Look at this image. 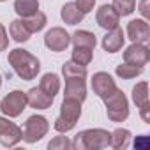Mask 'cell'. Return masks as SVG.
<instances>
[{
  "label": "cell",
  "mask_w": 150,
  "mask_h": 150,
  "mask_svg": "<svg viewBox=\"0 0 150 150\" xmlns=\"http://www.w3.org/2000/svg\"><path fill=\"white\" fill-rule=\"evenodd\" d=\"M20 141H21V129L14 122H9V118L0 117V143H2V146L9 148L18 145Z\"/></svg>",
  "instance_id": "cell-9"
},
{
  "label": "cell",
  "mask_w": 150,
  "mask_h": 150,
  "mask_svg": "<svg viewBox=\"0 0 150 150\" xmlns=\"http://www.w3.org/2000/svg\"><path fill=\"white\" fill-rule=\"evenodd\" d=\"M14 11L20 18L32 16L39 11V0H16L14 2Z\"/></svg>",
  "instance_id": "cell-21"
},
{
  "label": "cell",
  "mask_w": 150,
  "mask_h": 150,
  "mask_svg": "<svg viewBox=\"0 0 150 150\" xmlns=\"http://www.w3.org/2000/svg\"><path fill=\"white\" fill-rule=\"evenodd\" d=\"M7 46H9V37H7V30H6V27L0 23V51H4V50H7Z\"/></svg>",
  "instance_id": "cell-30"
},
{
  "label": "cell",
  "mask_w": 150,
  "mask_h": 150,
  "mask_svg": "<svg viewBox=\"0 0 150 150\" xmlns=\"http://www.w3.org/2000/svg\"><path fill=\"white\" fill-rule=\"evenodd\" d=\"M117 76L122 78V80H132L136 76H139V74L143 72V67H136V65H131V64H120L117 65Z\"/></svg>",
  "instance_id": "cell-25"
},
{
  "label": "cell",
  "mask_w": 150,
  "mask_h": 150,
  "mask_svg": "<svg viewBox=\"0 0 150 150\" xmlns=\"http://www.w3.org/2000/svg\"><path fill=\"white\" fill-rule=\"evenodd\" d=\"M74 4L78 6V9H80L83 14H87V13H90V11L94 9V6H96V0H76Z\"/></svg>",
  "instance_id": "cell-29"
},
{
  "label": "cell",
  "mask_w": 150,
  "mask_h": 150,
  "mask_svg": "<svg viewBox=\"0 0 150 150\" xmlns=\"http://www.w3.org/2000/svg\"><path fill=\"white\" fill-rule=\"evenodd\" d=\"M117 88H118V87H117L115 80L110 76L108 72L99 71V72L94 74V78H92V90H94V94H96L97 97H101L103 101H104L106 97H110Z\"/></svg>",
  "instance_id": "cell-8"
},
{
  "label": "cell",
  "mask_w": 150,
  "mask_h": 150,
  "mask_svg": "<svg viewBox=\"0 0 150 150\" xmlns=\"http://www.w3.org/2000/svg\"><path fill=\"white\" fill-rule=\"evenodd\" d=\"M48 148L50 150H67V148H72V141L67 136H55L48 143Z\"/></svg>",
  "instance_id": "cell-28"
},
{
  "label": "cell",
  "mask_w": 150,
  "mask_h": 150,
  "mask_svg": "<svg viewBox=\"0 0 150 150\" xmlns=\"http://www.w3.org/2000/svg\"><path fill=\"white\" fill-rule=\"evenodd\" d=\"M0 87H2V76H0Z\"/></svg>",
  "instance_id": "cell-34"
},
{
  "label": "cell",
  "mask_w": 150,
  "mask_h": 150,
  "mask_svg": "<svg viewBox=\"0 0 150 150\" xmlns=\"http://www.w3.org/2000/svg\"><path fill=\"white\" fill-rule=\"evenodd\" d=\"M139 115H141V118H143L145 124H150V103L139 106Z\"/></svg>",
  "instance_id": "cell-31"
},
{
  "label": "cell",
  "mask_w": 150,
  "mask_h": 150,
  "mask_svg": "<svg viewBox=\"0 0 150 150\" xmlns=\"http://www.w3.org/2000/svg\"><path fill=\"white\" fill-rule=\"evenodd\" d=\"M71 44V35L65 32V28L62 27H53L51 30L46 32L44 35V46L55 53H60V51H65L67 46Z\"/></svg>",
  "instance_id": "cell-7"
},
{
  "label": "cell",
  "mask_w": 150,
  "mask_h": 150,
  "mask_svg": "<svg viewBox=\"0 0 150 150\" xmlns=\"http://www.w3.org/2000/svg\"><path fill=\"white\" fill-rule=\"evenodd\" d=\"M80 117H81V103L74 99H64L60 106V115L57 117L53 127L58 132H69L78 124Z\"/></svg>",
  "instance_id": "cell-3"
},
{
  "label": "cell",
  "mask_w": 150,
  "mask_h": 150,
  "mask_svg": "<svg viewBox=\"0 0 150 150\" xmlns=\"http://www.w3.org/2000/svg\"><path fill=\"white\" fill-rule=\"evenodd\" d=\"M28 101H27V94L21 92V90H13L9 92L2 103H0V110H2V113L9 118H16L23 113V110L27 108Z\"/></svg>",
  "instance_id": "cell-6"
},
{
  "label": "cell",
  "mask_w": 150,
  "mask_h": 150,
  "mask_svg": "<svg viewBox=\"0 0 150 150\" xmlns=\"http://www.w3.org/2000/svg\"><path fill=\"white\" fill-rule=\"evenodd\" d=\"M134 148L146 150V148H148V138H146V136H139V138H136V141H134Z\"/></svg>",
  "instance_id": "cell-32"
},
{
  "label": "cell",
  "mask_w": 150,
  "mask_h": 150,
  "mask_svg": "<svg viewBox=\"0 0 150 150\" xmlns=\"http://www.w3.org/2000/svg\"><path fill=\"white\" fill-rule=\"evenodd\" d=\"M150 60V50L146 44H138L132 42L125 51H124V62L136 65V67H143L146 65V62Z\"/></svg>",
  "instance_id": "cell-10"
},
{
  "label": "cell",
  "mask_w": 150,
  "mask_h": 150,
  "mask_svg": "<svg viewBox=\"0 0 150 150\" xmlns=\"http://www.w3.org/2000/svg\"><path fill=\"white\" fill-rule=\"evenodd\" d=\"M50 131V124L42 115H32L27 118L23 129H21V139L25 143H37L42 139Z\"/></svg>",
  "instance_id": "cell-5"
},
{
  "label": "cell",
  "mask_w": 150,
  "mask_h": 150,
  "mask_svg": "<svg viewBox=\"0 0 150 150\" xmlns=\"http://www.w3.org/2000/svg\"><path fill=\"white\" fill-rule=\"evenodd\" d=\"M132 101L138 108L148 103V83L146 81L136 83V87L132 88Z\"/></svg>",
  "instance_id": "cell-26"
},
{
  "label": "cell",
  "mask_w": 150,
  "mask_h": 150,
  "mask_svg": "<svg viewBox=\"0 0 150 150\" xmlns=\"http://www.w3.org/2000/svg\"><path fill=\"white\" fill-rule=\"evenodd\" d=\"M127 35L132 42L148 44L150 41V27L146 20H132L127 23Z\"/></svg>",
  "instance_id": "cell-11"
},
{
  "label": "cell",
  "mask_w": 150,
  "mask_h": 150,
  "mask_svg": "<svg viewBox=\"0 0 150 150\" xmlns=\"http://www.w3.org/2000/svg\"><path fill=\"white\" fill-rule=\"evenodd\" d=\"M39 88L44 90L48 96L55 97L58 94V90H60V78L57 76V74H53V72H48V74H44V76L41 78Z\"/></svg>",
  "instance_id": "cell-19"
},
{
  "label": "cell",
  "mask_w": 150,
  "mask_h": 150,
  "mask_svg": "<svg viewBox=\"0 0 150 150\" xmlns=\"http://www.w3.org/2000/svg\"><path fill=\"white\" fill-rule=\"evenodd\" d=\"M9 34H11V37L16 41V42H27L28 39H30V32L27 30V27L23 25V20H14V21H11V25H9Z\"/></svg>",
  "instance_id": "cell-22"
},
{
  "label": "cell",
  "mask_w": 150,
  "mask_h": 150,
  "mask_svg": "<svg viewBox=\"0 0 150 150\" xmlns=\"http://www.w3.org/2000/svg\"><path fill=\"white\" fill-rule=\"evenodd\" d=\"M129 141H131V132L127 129H115L113 132H110V146L117 150L127 148Z\"/></svg>",
  "instance_id": "cell-20"
},
{
  "label": "cell",
  "mask_w": 150,
  "mask_h": 150,
  "mask_svg": "<svg viewBox=\"0 0 150 150\" xmlns=\"http://www.w3.org/2000/svg\"><path fill=\"white\" fill-rule=\"evenodd\" d=\"M104 104H106L108 118L111 122H124L129 117V103H127L125 94L120 88H117L110 97H106Z\"/></svg>",
  "instance_id": "cell-4"
},
{
  "label": "cell",
  "mask_w": 150,
  "mask_h": 150,
  "mask_svg": "<svg viewBox=\"0 0 150 150\" xmlns=\"http://www.w3.org/2000/svg\"><path fill=\"white\" fill-rule=\"evenodd\" d=\"M148 2H150V0H141V2H139V13H141V16H143V20H146L148 16H150V13H148Z\"/></svg>",
  "instance_id": "cell-33"
},
{
  "label": "cell",
  "mask_w": 150,
  "mask_h": 150,
  "mask_svg": "<svg viewBox=\"0 0 150 150\" xmlns=\"http://www.w3.org/2000/svg\"><path fill=\"white\" fill-rule=\"evenodd\" d=\"M9 64L14 69V72L25 81H30L34 78H37V74L41 71V62L37 60V57H34L30 51L23 50V48H16L9 53Z\"/></svg>",
  "instance_id": "cell-1"
},
{
  "label": "cell",
  "mask_w": 150,
  "mask_h": 150,
  "mask_svg": "<svg viewBox=\"0 0 150 150\" xmlns=\"http://www.w3.org/2000/svg\"><path fill=\"white\" fill-rule=\"evenodd\" d=\"M124 41H125L124 30H122L120 27H117V28H113V30H108V34L103 37V48H104V51H108V53H117V51L122 50Z\"/></svg>",
  "instance_id": "cell-14"
},
{
  "label": "cell",
  "mask_w": 150,
  "mask_h": 150,
  "mask_svg": "<svg viewBox=\"0 0 150 150\" xmlns=\"http://www.w3.org/2000/svg\"><path fill=\"white\" fill-rule=\"evenodd\" d=\"M110 145V132L106 129H85L76 134L72 148L76 150H101Z\"/></svg>",
  "instance_id": "cell-2"
},
{
  "label": "cell",
  "mask_w": 150,
  "mask_h": 150,
  "mask_svg": "<svg viewBox=\"0 0 150 150\" xmlns=\"http://www.w3.org/2000/svg\"><path fill=\"white\" fill-rule=\"evenodd\" d=\"M62 74H64L65 80L67 78H85L87 80V67L69 60V62H65L62 65Z\"/></svg>",
  "instance_id": "cell-23"
},
{
  "label": "cell",
  "mask_w": 150,
  "mask_h": 150,
  "mask_svg": "<svg viewBox=\"0 0 150 150\" xmlns=\"http://www.w3.org/2000/svg\"><path fill=\"white\" fill-rule=\"evenodd\" d=\"M96 20H97V25L104 30H113L118 27L120 23V16L118 13L113 9V6L110 4H104L97 9V14H96Z\"/></svg>",
  "instance_id": "cell-13"
},
{
  "label": "cell",
  "mask_w": 150,
  "mask_h": 150,
  "mask_svg": "<svg viewBox=\"0 0 150 150\" xmlns=\"http://www.w3.org/2000/svg\"><path fill=\"white\" fill-rule=\"evenodd\" d=\"M111 6L118 13V16H129L136 9V0H113Z\"/></svg>",
  "instance_id": "cell-27"
},
{
  "label": "cell",
  "mask_w": 150,
  "mask_h": 150,
  "mask_svg": "<svg viewBox=\"0 0 150 150\" xmlns=\"http://www.w3.org/2000/svg\"><path fill=\"white\" fill-rule=\"evenodd\" d=\"M71 42L74 46H80V48H90L94 50L97 41H96V34L88 32V30H76L71 35Z\"/></svg>",
  "instance_id": "cell-17"
},
{
  "label": "cell",
  "mask_w": 150,
  "mask_h": 150,
  "mask_svg": "<svg viewBox=\"0 0 150 150\" xmlns=\"http://www.w3.org/2000/svg\"><path fill=\"white\" fill-rule=\"evenodd\" d=\"M94 50H90V48H80V46H74V50H72V55H71V60L72 62H76V64H80V65H88L90 62H92V58H94V53H92Z\"/></svg>",
  "instance_id": "cell-24"
},
{
  "label": "cell",
  "mask_w": 150,
  "mask_h": 150,
  "mask_svg": "<svg viewBox=\"0 0 150 150\" xmlns=\"http://www.w3.org/2000/svg\"><path fill=\"white\" fill-rule=\"evenodd\" d=\"M64 99H74L83 103L87 99V83L85 78H67L64 88Z\"/></svg>",
  "instance_id": "cell-12"
},
{
  "label": "cell",
  "mask_w": 150,
  "mask_h": 150,
  "mask_svg": "<svg viewBox=\"0 0 150 150\" xmlns=\"http://www.w3.org/2000/svg\"><path fill=\"white\" fill-rule=\"evenodd\" d=\"M0 2H6V0H0Z\"/></svg>",
  "instance_id": "cell-35"
},
{
  "label": "cell",
  "mask_w": 150,
  "mask_h": 150,
  "mask_svg": "<svg viewBox=\"0 0 150 150\" xmlns=\"http://www.w3.org/2000/svg\"><path fill=\"white\" fill-rule=\"evenodd\" d=\"M21 20H23V25L27 27V30H28L30 34L41 32V30L46 27V23H48L46 14H44V13H41V11H37V13H35V14H32V16L21 18Z\"/></svg>",
  "instance_id": "cell-18"
},
{
  "label": "cell",
  "mask_w": 150,
  "mask_h": 150,
  "mask_svg": "<svg viewBox=\"0 0 150 150\" xmlns=\"http://www.w3.org/2000/svg\"><path fill=\"white\" fill-rule=\"evenodd\" d=\"M60 16H62V20H64L67 25H78V23H81L83 18H85V14L78 9V6L74 4V2L64 4V7H62V11H60Z\"/></svg>",
  "instance_id": "cell-16"
},
{
  "label": "cell",
  "mask_w": 150,
  "mask_h": 150,
  "mask_svg": "<svg viewBox=\"0 0 150 150\" xmlns=\"http://www.w3.org/2000/svg\"><path fill=\"white\" fill-rule=\"evenodd\" d=\"M27 101H28V106L35 108V110H48L51 108L53 104V97L48 96L44 90H41L39 87L35 88H30L27 92Z\"/></svg>",
  "instance_id": "cell-15"
}]
</instances>
